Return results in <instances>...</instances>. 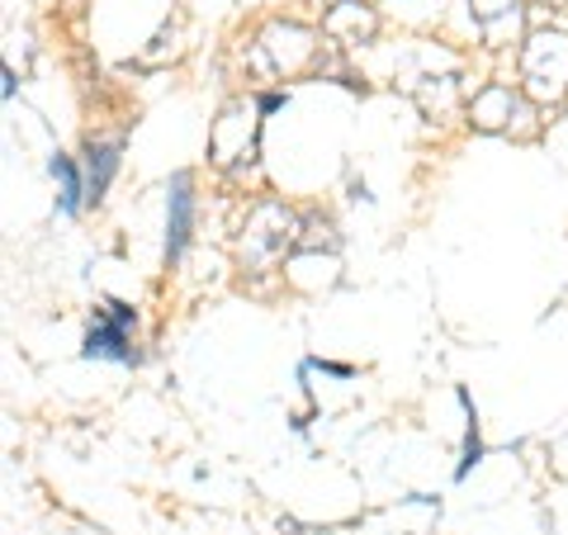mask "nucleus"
Returning <instances> with one entry per match:
<instances>
[{
	"label": "nucleus",
	"instance_id": "423d86ee",
	"mask_svg": "<svg viewBox=\"0 0 568 535\" xmlns=\"http://www.w3.org/2000/svg\"><path fill=\"white\" fill-rule=\"evenodd\" d=\"M0 95H6V100L14 95V71H10V67H6V71H0Z\"/></svg>",
	"mask_w": 568,
	"mask_h": 535
},
{
	"label": "nucleus",
	"instance_id": "f03ea898",
	"mask_svg": "<svg viewBox=\"0 0 568 535\" xmlns=\"http://www.w3.org/2000/svg\"><path fill=\"white\" fill-rule=\"evenodd\" d=\"M190 233H194V190H190V175L175 171L171 175V213H166V261L185 252Z\"/></svg>",
	"mask_w": 568,
	"mask_h": 535
},
{
	"label": "nucleus",
	"instance_id": "39448f33",
	"mask_svg": "<svg viewBox=\"0 0 568 535\" xmlns=\"http://www.w3.org/2000/svg\"><path fill=\"white\" fill-rule=\"evenodd\" d=\"M459 403H465V413H469V432H465V460H459L455 478H469V470L484 460V441H478V417H474V403H469L465 388H459Z\"/></svg>",
	"mask_w": 568,
	"mask_h": 535
},
{
	"label": "nucleus",
	"instance_id": "7ed1b4c3",
	"mask_svg": "<svg viewBox=\"0 0 568 535\" xmlns=\"http://www.w3.org/2000/svg\"><path fill=\"white\" fill-rule=\"evenodd\" d=\"M119 152H123V142H91L85 148V200H100L110 190L119 171Z\"/></svg>",
	"mask_w": 568,
	"mask_h": 535
},
{
	"label": "nucleus",
	"instance_id": "f257e3e1",
	"mask_svg": "<svg viewBox=\"0 0 568 535\" xmlns=\"http://www.w3.org/2000/svg\"><path fill=\"white\" fill-rule=\"evenodd\" d=\"M133 327H138V313L129 309V303L110 299L100 313V323L91 327V336H85L81 355L85 361H119V365H133L138 351H133Z\"/></svg>",
	"mask_w": 568,
	"mask_h": 535
},
{
	"label": "nucleus",
	"instance_id": "20e7f679",
	"mask_svg": "<svg viewBox=\"0 0 568 535\" xmlns=\"http://www.w3.org/2000/svg\"><path fill=\"white\" fill-rule=\"evenodd\" d=\"M52 175L62 181V213H81V200H85V175L77 171L71 157H52Z\"/></svg>",
	"mask_w": 568,
	"mask_h": 535
}]
</instances>
